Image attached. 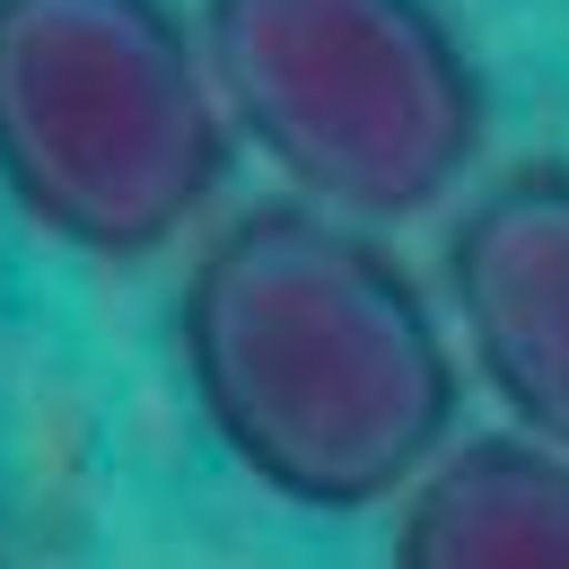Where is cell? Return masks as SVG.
<instances>
[{
  "mask_svg": "<svg viewBox=\"0 0 569 569\" xmlns=\"http://www.w3.org/2000/svg\"><path fill=\"white\" fill-rule=\"evenodd\" d=\"M228 132L307 202L351 219L438 211L491 132V97L438 0H202Z\"/></svg>",
  "mask_w": 569,
  "mask_h": 569,
  "instance_id": "cell-3",
  "label": "cell"
},
{
  "mask_svg": "<svg viewBox=\"0 0 569 569\" xmlns=\"http://www.w3.org/2000/svg\"><path fill=\"white\" fill-rule=\"evenodd\" d=\"M228 106L176 0H0V193L88 263H141L211 211Z\"/></svg>",
  "mask_w": 569,
  "mask_h": 569,
  "instance_id": "cell-2",
  "label": "cell"
},
{
  "mask_svg": "<svg viewBox=\"0 0 569 569\" xmlns=\"http://www.w3.org/2000/svg\"><path fill=\"white\" fill-rule=\"evenodd\" d=\"M176 351L211 438L289 508H386L456 438L465 368L421 281L333 202H254L193 254Z\"/></svg>",
  "mask_w": 569,
  "mask_h": 569,
  "instance_id": "cell-1",
  "label": "cell"
},
{
  "mask_svg": "<svg viewBox=\"0 0 569 569\" xmlns=\"http://www.w3.org/2000/svg\"><path fill=\"white\" fill-rule=\"evenodd\" d=\"M447 307L499 412L569 447V167L491 176L447 228Z\"/></svg>",
  "mask_w": 569,
  "mask_h": 569,
  "instance_id": "cell-4",
  "label": "cell"
},
{
  "mask_svg": "<svg viewBox=\"0 0 569 569\" xmlns=\"http://www.w3.org/2000/svg\"><path fill=\"white\" fill-rule=\"evenodd\" d=\"M403 569H569V447L535 429L447 438L395 491Z\"/></svg>",
  "mask_w": 569,
  "mask_h": 569,
  "instance_id": "cell-5",
  "label": "cell"
}]
</instances>
